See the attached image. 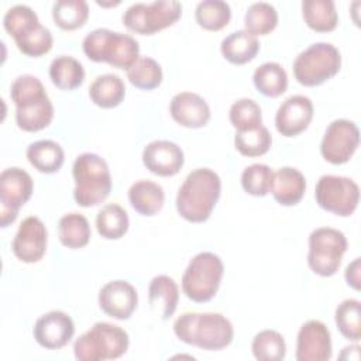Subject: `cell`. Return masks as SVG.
Returning a JSON list of instances; mask_svg holds the SVG:
<instances>
[{
	"mask_svg": "<svg viewBox=\"0 0 361 361\" xmlns=\"http://www.w3.org/2000/svg\"><path fill=\"white\" fill-rule=\"evenodd\" d=\"M85 55L93 62H107L113 68L128 69L140 58V45L128 34L96 28L82 42Z\"/></svg>",
	"mask_w": 361,
	"mask_h": 361,
	"instance_id": "cell-5",
	"label": "cell"
},
{
	"mask_svg": "<svg viewBox=\"0 0 361 361\" xmlns=\"http://www.w3.org/2000/svg\"><path fill=\"white\" fill-rule=\"evenodd\" d=\"M302 16L306 25L317 32H330L338 23L336 4L331 0H303Z\"/></svg>",
	"mask_w": 361,
	"mask_h": 361,
	"instance_id": "cell-29",
	"label": "cell"
},
{
	"mask_svg": "<svg viewBox=\"0 0 361 361\" xmlns=\"http://www.w3.org/2000/svg\"><path fill=\"white\" fill-rule=\"evenodd\" d=\"M89 17V6L85 0H59L54 3L52 18L65 31H73L85 25Z\"/></svg>",
	"mask_w": 361,
	"mask_h": 361,
	"instance_id": "cell-33",
	"label": "cell"
},
{
	"mask_svg": "<svg viewBox=\"0 0 361 361\" xmlns=\"http://www.w3.org/2000/svg\"><path fill=\"white\" fill-rule=\"evenodd\" d=\"M28 162L42 173H54L61 169L65 161L62 147L52 140H39L27 148Z\"/></svg>",
	"mask_w": 361,
	"mask_h": 361,
	"instance_id": "cell-26",
	"label": "cell"
},
{
	"mask_svg": "<svg viewBox=\"0 0 361 361\" xmlns=\"http://www.w3.org/2000/svg\"><path fill=\"white\" fill-rule=\"evenodd\" d=\"M126 96L124 82L118 75L106 73L97 76L89 87L90 100L102 109H113L121 104Z\"/></svg>",
	"mask_w": 361,
	"mask_h": 361,
	"instance_id": "cell-27",
	"label": "cell"
},
{
	"mask_svg": "<svg viewBox=\"0 0 361 361\" xmlns=\"http://www.w3.org/2000/svg\"><path fill=\"white\" fill-rule=\"evenodd\" d=\"M49 78L58 89L73 90L83 83L85 69L73 56L61 55L51 62Z\"/></svg>",
	"mask_w": 361,
	"mask_h": 361,
	"instance_id": "cell-30",
	"label": "cell"
},
{
	"mask_svg": "<svg viewBox=\"0 0 361 361\" xmlns=\"http://www.w3.org/2000/svg\"><path fill=\"white\" fill-rule=\"evenodd\" d=\"M312 118V100L303 94H293L278 107L275 114V127L283 137H295L309 127Z\"/></svg>",
	"mask_w": 361,
	"mask_h": 361,
	"instance_id": "cell-18",
	"label": "cell"
},
{
	"mask_svg": "<svg viewBox=\"0 0 361 361\" xmlns=\"http://www.w3.org/2000/svg\"><path fill=\"white\" fill-rule=\"evenodd\" d=\"M334 320L341 336L351 341L361 338V303L357 299H345L337 307Z\"/></svg>",
	"mask_w": 361,
	"mask_h": 361,
	"instance_id": "cell-36",
	"label": "cell"
},
{
	"mask_svg": "<svg viewBox=\"0 0 361 361\" xmlns=\"http://www.w3.org/2000/svg\"><path fill=\"white\" fill-rule=\"evenodd\" d=\"M185 162L182 148L168 140H155L145 145L142 151L144 166L158 176L176 175Z\"/></svg>",
	"mask_w": 361,
	"mask_h": 361,
	"instance_id": "cell-19",
	"label": "cell"
},
{
	"mask_svg": "<svg viewBox=\"0 0 361 361\" xmlns=\"http://www.w3.org/2000/svg\"><path fill=\"white\" fill-rule=\"evenodd\" d=\"M54 118V106L48 94L27 100L16 106V123L18 128L35 133L47 128Z\"/></svg>",
	"mask_w": 361,
	"mask_h": 361,
	"instance_id": "cell-22",
	"label": "cell"
},
{
	"mask_svg": "<svg viewBox=\"0 0 361 361\" xmlns=\"http://www.w3.org/2000/svg\"><path fill=\"white\" fill-rule=\"evenodd\" d=\"M34 190V183L28 172L21 168L11 166L0 175V226L6 228L18 216V210L24 206Z\"/></svg>",
	"mask_w": 361,
	"mask_h": 361,
	"instance_id": "cell-12",
	"label": "cell"
},
{
	"mask_svg": "<svg viewBox=\"0 0 361 361\" xmlns=\"http://www.w3.org/2000/svg\"><path fill=\"white\" fill-rule=\"evenodd\" d=\"M314 197L323 210L340 217H348L358 206L360 188L347 176L323 175L316 183Z\"/></svg>",
	"mask_w": 361,
	"mask_h": 361,
	"instance_id": "cell-11",
	"label": "cell"
},
{
	"mask_svg": "<svg viewBox=\"0 0 361 361\" xmlns=\"http://www.w3.org/2000/svg\"><path fill=\"white\" fill-rule=\"evenodd\" d=\"M130 338L120 326L97 322L73 343V354L79 361L116 360L128 350Z\"/></svg>",
	"mask_w": 361,
	"mask_h": 361,
	"instance_id": "cell-6",
	"label": "cell"
},
{
	"mask_svg": "<svg viewBox=\"0 0 361 361\" xmlns=\"http://www.w3.org/2000/svg\"><path fill=\"white\" fill-rule=\"evenodd\" d=\"M360 144V130L354 121L337 118L324 131L320 152L322 157L333 164L341 165L350 161Z\"/></svg>",
	"mask_w": 361,
	"mask_h": 361,
	"instance_id": "cell-13",
	"label": "cell"
},
{
	"mask_svg": "<svg viewBox=\"0 0 361 361\" xmlns=\"http://www.w3.org/2000/svg\"><path fill=\"white\" fill-rule=\"evenodd\" d=\"M331 358V336L320 320L303 323L296 337L298 361H327Z\"/></svg>",
	"mask_w": 361,
	"mask_h": 361,
	"instance_id": "cell-15",
	"label": "cell"
},
{
	"mask_svg": "<svg viewBox=\"0 0 361 361\" xmlns=\"http://www.w3.org/2000/svg\"><path fill=\"white\" fill-rule=\"evenodd\" d=\"M230 123L237 131H248L262 126V113L259 104L248 97L238 99L230 107Z\"/></svg>",
	"mask_w": 361,
	"mask_h": 361,
	"instance_id": "cell-40",
	"label": "cell"
},
{
	"mask_svg": "<svg viewBox=\"0 0 361 361\" xmlns=\"http://www.w3.org/2000/svg\"><path fill=\"white\" fill-rule=\"evenodd\" d=\"M196 23L207 31H220L231 18L230 4L221 0H203L195 10Z\"/></svg>",
	"mask_w": 361,
	"mask_h": 361,
	"instance_id": "cell-34",
	"label": "cell"
},
{
	"mask_svg": "<svg viewBox=\"0 0 361 361\" xmlns=\"http://www.w3.org/2000/svg\"><path fill=\"white\" fill-rule=\"evenodd\" d=\"M4 30L14 38L17 48L27 56L48 54L54 44L51 31L44 27L35 11L25 4L10 7L3 17Z\"/></svg>",
	"mask_w": 361,
	"mask_h": 361,
	"instance_id": "cell-4",
	"label": "cell"
},
{
	"mask_svg": "<svg viewBox=\"0 0 361 361\" xmlns=\"http://www.w3.org/2000/svg\"><path fill=\"white\" fill-rule=\"evenodd\" d=\"M148 300L152 310L159 313L162 320H168L178 307L179 289L176 282L168 275L154 276L148 285Z\"/></svg>",
	"mask_w": 361,
	"mask_h": 361,
	"instance_id": "cell-23",
	"label": "cell"
},
{
	"mask_svg": "<svg viewBox=\"0 0 361 361\" xmlns=\"http://www.w3.org/2000/svg\"><path fill=\"white\" fill-rule=\"evenodd\" d=\"M221 193L220 176L209 168L192 171L176 195V210L179 216L190 223L206 221Z\"/></svg>",
	"mask_w": 361,
	"mask_h": 361,
	"instance_id": "cell-1",
	"label": "cell"
},
{
	"mask_svg": "<svg viewBox=\"0 0 361 361\" xmlns=\"http://www.w3.org/2000/svg\"><path fill=\"white\" fill-rule=\"evenodd\" d=\"M35 341L47 350L65 347L75 334V323L62 310H52L42 314L34 324Z\"/></svg>",
	"mask_w": 361,
	"mask_h": 361,
	"instance_id": "cell-16",
	"label": "cell"
},
{
	"mask_svg": "<svg viewBox=\"0 0 361 361\" xmlns=\"http://www.w3.org/2000/svg\"><path fill=\"white\" fill-rule=\"evenodd\" d=\"M128 200L141 216H155L164 206L165 192L152 180H137L128 189Z\"/></svg>",
	"mask_w": 361,
	"mask_h": 361,
	"instance_id": "cell-24",
	"label": "cell"
},
{
	"mask_svg": "<svg viewBox=\"0 0 361 361\" xmlns=\"http://www.w3.org/2000/svg\"><path fill=\"white\" fill-rule=\"evenodd\" d=\"M180 16L182 4L175 0L135 3L124 11L123 24L135 34L152 35L175 24Z\"/></svg>",
	"mask_w": 361,
	"mask_h": 361,
	"instance_id": "cell-10",
	"label": "cell"
},
{
	"mask_svg": "<svg viewBox=\"0 0 361 361\" xmlns=\"http://www.w3.org/2000/svg\"><path fill=\"white\" fill-rule=\"evenodd\" d=\"M344 276L348 286H351L355 290H360V258H355L351 264L347 265Z\"/></svg>",
	"mask_w": 361,
	"mask_h": 361,
	"instance_id": "cell-43",
	"label": "cell"
},
{
	"mask_svg": "<svg viewBox=\"0 0 361 361\" xmlns=\"http://www.w3.org/2000/svg\"><path fill=\"white\" fill-rule=\"evenodd\" d=\"M172 118L186 128H202L210 120V107L207 102L193 92L176 93L169 103Z\"/></svg>",
	"mask_w": 361,
	"mask_h": 361,
	"instance_id": "cell-20",
	"label": "cell"
},
{
	"mask_svg": "<svg viewBox=\"0 0 361 361\" xmlns=\"http://www.w3.org/2000/svg\"><path fill=\"white\" fill-rule=\"evenodd\" d=\"M130 226L127 212L116 203L103 206L96 216L97 233L106 240L121 238Z\"/></svg>",
	"mask_w": 361,
	"mask_h": 361,
	"instance_id": "cell-32",
	"label": "cell"
},
{
	"mask_svg": "<svg viewBox=\"0 0 361 361\" xmlns=\"http://www.w3.org/2000/svg\"><path fill=\"white\" fill-rule=\"evenodd\" d=\"M47 241L48 231L44 223L35 216H28L20 223L11 243V250L20 261L32 264L38 262L44 257L47 251Z\"/></svg>",
	"mask_w": 361,
	"mask_h": 361,
	"instance_id": "cell-14",
	"label": "cell"
},
{
	"mask_svg": "<svg viewBox=\"0 0 361 361\" xmlns=\"http://www.w3.org/2000/svg\"><path fill=\"white\" fill-rule=\"evenodd\" d=\"M271 144V133L264 126L248 131H237L234 135L235 149L244 157H261L269 151Z\"/></svg>",
	"mask_w": 361,
	"mask_h": 361,
	"instance_id": "cell-39",
	"label": "cell"
},
{
	"mask_svg": "<svg viewBox=\"0 0 361 361\" xmlns=\"http://www.w3.org/2000/svg\"><path fill=\"white\" fill-rule=\"evenodd\" d=\"M252 354L259 361H281L286 354L285 338L275 330H262L251 343Z\"/></svg>",
	"mask_w": 361,
	"mask_h": 361,
	"instance_id": "cell-38",
	"label": "cell"
},
{
	"mask_svg": "<svg viewBox=\"0 0 361 361\" xmlns=\"http://www.w3.org/2000/svg\"><path fill=\"white\" fill-rule=\"evenodd\" d=\"M45 87L42 82L32 75H20L11 85L10 89V97L14 102V104H20L25 100L38 97L45 94Z\"/></svg>",
	"mask_w": 361,
	"mask_h": 361,
	"instance_id": "cell-42",
	"label": "cell"
},
{
	"mask_svg": "<svg viewBox=\"0 0 361 361\" xmlns=\"http://www.w3.org/2000/svg\"><path fill=\"white\" fill-rule=\"evenodd\" d=\"M348 247L345 235L331 227H319L309 235L307 265L320 276L334 275Z\"/></svg>",
	"mask_w": 361,
	"mask_h": 361,
	"instance_id": "cell-9",
	"label": "cell"
},
{
	"mask_svg": "<svg viewBox=\"0 0 361 361\" xmlns=\"http://www.w3.org/2000/svg\"><path fill=\"white\" fill-rule=\"evenodd\" d=\"M340 51L329 42H316L302 51L293 62L295 79L303 86H319L338 73Z\"/></svg>",
	"mask_w": 361,
	"mask_h": 361,
	"instance_id": "cell-8",
	"label": "cell"
},
{
	"mask_svg": "<svg viewBox=\"0 0 361 361\" xmlns=\"http://www.w3.org/2000/svg\"><path fill=\"white\" fill-rule=\"evenodd\" d=\"M278 24V11L276 8L267 3L258 1L252 3L244 16L245 31L252 35H267L275 30Z\"/></svg>",
	"mask_w": 361,
	"mask_h": 361,
	"instance_id": "cell-35",
	"label": "cell"
},
{
	"mask_svg": "<svg viewBox=\"0 0 361 361\" xmlns=\"http://www.w3.org/2000/svg\"><path fill=\"white\" fill-rule=\"evenodd\" d=\"M224 272L223 261L214 252L203 251L196 254L182 275L183 293L196 303L213 299L219 290Z\"/></svg>",
	"mask_w": 361,
	"mask_h": 361,
	"instance_id": "cell-7",
	"label": "cell"
},
{
	"mask_svg": "<svg viewBox=\"0 0 361 361\" xmlns=\"http://www.w3.org/2000/svg\"><path fill=\"white\" fill-rule=\"evenodd\" d=\"M99 307L110 317L127 320L131 317L138 305L135 288L123 279L110 281L99 290Z\"/></svg>",
	"mask_w": 361,
	"mask_h": 361,
	"instance_id": "cell-17",
	"label": "cell"
},
{
	"mask_svg": "<svg viewBox=\"0 0 361 361\" xmlns=\"http://www.w3.org/2000/svg\"><path fill=\"white\" fill-rule=\"evenodd\" d=\"M254 86L267 97H278L288 89L286 71L278 62H265L259 65L252 75Z\"/></svg>",
	"mask_w": 361,
	"mask_h": 361,
	"instance_id": "cell-31",
	"label": "cell"
},
{
	"mask_svg": "<svg viewBox=\"0 0 361 361\" xmlns=\"http://www.w3.org/2000/svg\"><path fill=\"white\" fill-rule=\"evenodd\" d=\"M127 78L137 89L152 90L161 85L164 75L161 65L155 59L140 56L135 63L127 69Z\"/></svg>",
	"mask_w": 361,
	"mask_h": 361,
	"instance_id": "cell-37",
	"label": "cell"
},
{
	"mask_svg": "<svg viewBox=\"0 0 361 361\" xmlns=\"http://www.w3.org/2000/svg\"><path fill=\"white\" fill-rule=\"evenodd\" d=\"M272 171L265 164H252L241 173L243 189L252 196H265L269 193Z\"/></svg>",
	"mask_w": 361,
	"mask_h": 361,
	"instance_id": "cell-41",
	"label": "cell"
},
{
	"mask_svg": "<svg viewBox=\"0 0 361 361\" xmlns=\"http://www.w3.org/2000/svg\"><path fill=\"white\" fill-rule=\"evenodd\" d=\"M58 237L61 244L66 248H83L89 244L92 237L87 219L76 212L62 216L58 223Z\"/></svg>",
	"mask_w": 361,
	"mask_h": 361,
	"instance_id": "cell-28",
	"label": "cell"
},
{
	"mask_svg": "<svg viewBox=\"0 0 361 361\" xmlns=\"http://www.w3.org/2000/svg\"><path fill=\"white\" fill-rule=\"evenodd\" d=\"M173 333L180 341L206 351L223 350L234 337L231 322L221 313H182L173 323Z\"/></svg>",
	"mask_w": 361,
	"mask_h": 361,
	"instance_id": "cell-2",
	"label": "cell"
},
{
	"mask_svg": "<svg viewBox=\"0 0 361 361\" xmlns=\"http://www.w3.org/2000/svg\"><path fill=\"white\" fill-rule=\"evenodd\" d=\"M72 175L75 179L73 199L82 207L97 206L111 192V175L107 162L97 154L83 152L76 157Z\"/></svg>",
	"mask_w": 361,
	"mask_h": 361,
	"instance_id": "cell-3",
	"label": "cell"
},
{
	"mask_svg": "<svg viewBox=\"0 0 361 361\" xmlns=\"http://www.w3.org/2000/svg\"><path fill=\"white\" fill-rule=\"evenodd\" d=\"M269 192L282 206L298 204L306 192L305 175L292 166H282L272 173Z\"/></svg>",
	"mask_w": 361,
	"mask_h": 361,
	"instance_id": "cell-21",
	"label": "cell"
},
{
	"mask_svg": "<svg viewBox=\"0 0 361 361\" xmlns=\"http://www.w3.org/2000/svg\"><path fill=\"white\" fill-rule=\"evenodd\" d=\"M220 51L224 59L230 63L244 65L257 56L259 51V41L248 31L238 30L228 34L221 41Z\"/></svg>",
	"mask_w": 361,
	"mask_h": 361,
	"instance_id": "cell-25",
	"label": "cell"
}]
</instances>
